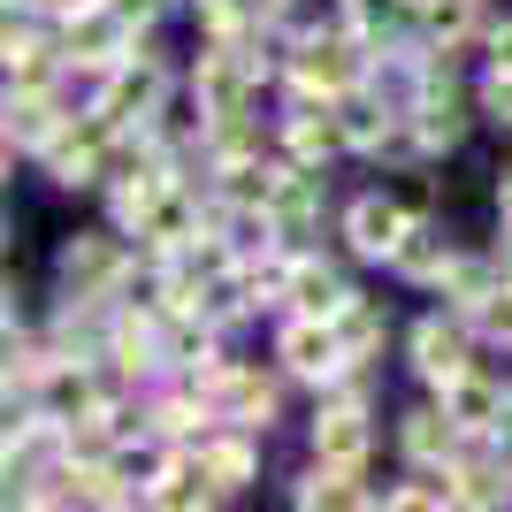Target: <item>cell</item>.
<instances>
[{"label":"cell","mask_w":512,"mask_h":512,"mask_svg":"<svg viewBox=\"0 0 512 512\" xmlns=\"http://www.w3.org/2000/svg\"><path fill=\"white\" fill-rule=\"evenodd\" d=\"M291 92L299 100H337V92L367 85V39L344 23V31H306L299 46H291Z\"/></svg>","instance_id":"cell-1"},{"label":"cell","mask_w":512,"mask_h":512,"mask_svg":"<svg viewBox=\"0 0 512 512\" xmlns=\"http://www.w3.org/2000/svg\"><path fill=\"white\" fill-rule=\"evenodd\" d=\"M253 85H260V69H253V54H245V39H207V54H199V69H192L199 115H237V107L253 100Z\"/></svg>","instance_id":"cell-2"},{"label":"cell","mask_w":512,"mask_h":512,"mask_svg":"<svg viewBox=\"0 0 512 512\" xmlns=\"http://www.w3.org/2000/svg\"><path fill=\"white\" fill-rule=\"evenodd\" d=\"M276 360L299 375V383H337L344 367H352V344H344V329L337 321H314V314H291V329L276 337Z\"/></svg>","instance_id":"cell-3"},{"label":"cell","mask_w":512,"mask_h":512,"mask_svg":"<svg viewBox=\"0 0 512 512\" xmlns=\"http://www.w3.org/2000/svg\"><path fill=\"white\" fill-rule=\"evenodd\" d=\"M161 69L153 62H115L100 77V92H92V107H100L115 130H153V115H161Z\"/></svg>","instance_id":"cell-4"},{"label":"cell","mask_w":512,"mask_h":512,"mask_svg":"<svg viewBox=\"0 0 512 512\" xmlns=\"http://www.w3.org/2000/svg\"><path fill=\"white\" fill-rule=\"evenodd\" d=\"M406 230H413V207H406V199H390V192H367V199L344 207V237H352V253H360V260H398Z\"/></svg>","instance_id":"cell-5"},{"label":"cell","mask_w":512,"mask_h":512,"mask_svg":"<svg viewBox=\"0 0 512 512\" xmlns=\"http://www.w3.org/2000/svg\"><path fill=\"white\" fill-rule=\"evenodd\" d=\"M406 115H413V138H421V153H451L459 138H467V92L451 85V69H428L421 100H413Z\"/></svg>","instance_id":"cell-6"},{"label":"cell","mask_w":512,"mask_h":512,"mask_svg":"<svg viewBox=\"0 0 512 512\" xmlns=\"http://www.w3.org/2000/svg\"><path fill=\"white\" fill-rule=\"evenodd\" d=\"M436 398H444L451 421L467 428V444H490L497 428H505V406H512V390H505V383H490L482 367H467V375H459V383H444Z\"/></svg>","instance_id":"cell-7"},{"label":"cell","mask_w":512,"mask_h":512,"mask_svg":"<svg viewBox=\"0 0 512 512\" xmlns=\"http://www.w3.org/2000/svg\"><path fill=\"white\" fill-rule=\"evenodd\" d=\"M367 444H375L367 398H321V413H314V459H337V467H367Z\"/></svg>","instance_id":"cell-8"},{"label":"cell","mask_w":512,"mask_h":512,"mask_svg":"<svg viewBox=\"0 0 512 512\" xmlns=\"http://www.w3.org/2000/svg\"><path fill=\"white\" fill-rule=\"evenodd\" d=\"M413 375H421L428 390H444V383H459V375H467V329H459V321H444V314H428L421 329H413Z\"/></svg>","instance_id":"cell-9"},{"label":"cell","mask_w":512,"mask_h":512,"mask_svg":"<svg viewBox=\"0 0 512 512\" xmlns=\"http://www.w3.org/2000/svg\"><path fill=\"white\" fill-rule=\"evenodd\" d=\"M207 406H214V421H230V428H268L276 421V383L253 375V367H222L214 390H207Z\"/></svg>","instance_id":"cell-10"},{"label":"cell","mask_w":512,"mask_h":512,"mask_svg":"<svg viewBox=\"0 0 512 512\" xmlns=\"http://www.w3.org/2000/svg\"><path fill=\"white\" fill-rule=\"evenodd\" d=\"M130 260L115 237H69L62 245V283L69 291H85V299H107V291H123Z\"/></svg>","instance_id":"cell-11"},{"label":"cell","mask_w":512,"mask_h":512,"mask_svg":"<svg viewBox=\"0 0 512 512\" xmlns=\"http://www.w3.org/2000/svg\"><path fill=\"white\" fill-rule=\"evenodd\" d=\"M344 146V123H337V100H299L283 115V161H299V169H321L329 153Z\"/></svg>","instance_id":"cell-12"},{"label":"cell","mask_w":512,"mask_h":512,"mask_svg":"<svg viewBox=\"0 0 512 512\" xmlns=\"http://www.w3.org/2000/svg\"><path fill=\"white\" fill-rule=\"evenodd\" d=\"M199 222H207V214H199V199L184 192V184H169V192L153 199V214L138 222V245H146L153 268H161V260H176V253H184V245L199 237Z\"/></svg>","instance_id":"cell-13"},{"label":"cell","mask_w":512,"mask_h":512,"mask_svg":"<svg viewBox=\"0 0 512 512\" xmlns=\"http://www.w3.org/2000/svg\"><path fill=\"white\" fill-rule=\"evenodd\" d=\"M352 299H360V291H352V283H344L337 268H329V260H291V283H283V306H291V314L337 321Z\"/></svg>","instance_id":"cell-14"},{"label":"cell","mask_w":512,"mask_h":512,"mask_svg":"<svg viewBox=\"0 0 512 512\" xmlns=\"http://www.w3.org/2000/svg\"><path fill=\"white\" fill-rule=\"evenodd\" d=\"M398 444H406V459L413 467H451L459 451H467V428L444 413V398L436 406H421V413H406V428H398Z\"/></svg>","instance_id":"cell-15"},{"label":"cell","mask_w":512,"mask_h":512,"mask_svg":"<svg viewBox=\"0 0 512 512\" xmlns=\"http://www.w3.org/2000/svg\"><path fill=\"white\" fill-rule=\"evenodd\" d=\"M192 451H199V467L214 474V490H222V497H237L245 482H253V467H260V459H253V428H230V421L207 428Z\"/></svg>","instance_id":"cell-16"},{"label":"cell","mask_w":512,"mask_h":512,"mask_svg":"<svg viewBox=\"0 0 512 512\" xmlns=\"http://www.w3.org/2000/svg\"><path fill=\"white\" fill-rule=\"evenodd\" d=\"M62 92H8V146L16 153H46L62 138Z\"/></svg>","instance_id":"cell-17"},{"label":"cell","mask_w":512,"mask_h":512,"mask_svg":"<svg viewBox=\"0 0 512 512\" xmlns=\"http://www.w3.org/2000/svg\"><path fill=\"white\" fill-rule=\"evenodd\" d=\"M268 214H276V237H299L306 222L321 214V169L283 161V184H276V199H268Z\"/></svg>","instance_id":"cell-18"},{"label":"cell","mask_w":512,"mask_h":512,"mask_svg":"<svg viewBox=\"0 0 512 512\" xmlns=\"http://www.w3.org/2000/svg\"><path fill=\"white\" fill-rule=\"evenodd\" d=\"M451 253H459V245H451L428 214H413V230H406V245H398V260H390V268H398V276H413V283H436V276L451 268Z\"/></svg>","instance_id":"cell-19"},{"label":"cell","mask_w":512,"mask_h":512,"mask_svg":"<svg viewBox=\"0 0 512 512\" xmlns=\"http://www.w3.org/2000/svg\"><path fill=\"white\" fill-rule=\"evenodd\" d=\"M337 8L367 46H383V39H398L406 23H421V0H337Z\"/></svg>","instance_id":"cell-20"},{"label":"cell","mask_w":512,"mask_h":512,"mask_svg":"<svg viewBox=\"0 0 512 512\" xmlns=\"http://www.w3.org/2000/svg\"><path fill=\"white\" fill-rule=\"evenodd\" d=\"M482 23V0H421V31H428V54H451V46L474 39Z\"/></svg>","instance_id":"cell-21"},{"label":"cell","mask_w":512,"mask_h":512,"mask_svg":"<svg viewBox=\"0 0 512 512\" xmlns=\"http://www.w3.org/2000/svg\"><path fill=\"white\" fill-rule=\"evenodd\" d=\"M497 283H505V276H497V260H474V253H451V268H444V276H436V291H444V299H451V306H459V314H474V306L490 299Z\"/></svg>","instance_id":"cell-22"},{"label":"cell","mask_w":512,"mask_h":512,"mask_svg":"<svg viewBox=\"0 0 512 512\" xmlns=\"http://www.w3.org/2000/svg\"><path fill=\"white\" fill-rule=\"evenodd\" d=\"M337 329H344V344H352V360H375V352H383V337H390V314L375 299H352L337 314Z\"/></svg>","instance_id":"cell-23"},{"label":"cell","mask_w":512,"mask_h":512,"mask_svg":"<svg viewBox=\"0 0 512 512\" xmlns=\"http://www.w3.org/2000/svg\"><path fill=\"white\" fill-rule=\"evenodd\" d=\"M467 321L482 329V337H512V283H497V291H490L482 306H474Z\"/></svg>","instance_id":"cell-24"},{"label":"cell","mask_w":512,"mask_h":512,"mask_svg":"<svg viewBox=\"0 0 512 512\" xmlns=\"http://www.w3.org/2000/svg\"><path fill=\"white\" fill-rule=\"evenodd\" d=\"M482 115L512 130V77H505V69H490V85H482Z\"/></svg>","instance_id":"cell-25"},{"label":"cell","mask_w":512,"mask_h":512,"mask_svg":"<svg viewBox=\"0 0 512 512\" xmlns=\"http://www.w3.org/2000/svg\"><path fill=\"white\" fill-rule=\"evenodd\" d=\"M490 69H505V77H512V23H497V31H490Z\"/></svg>","instance_id":"cell-26"},{"label":"cell","mask_w":512,"mask_h":512,"mask_svg":"<svg viewBox=\"0 0 512 512\" xmlns=\"http://www.w3.org/2000/svg\"><path fill=\"white\" fill-rule=\"evenodd\" d=\"M497 214H505V230H512V169L497 176Z\"/></svg>","instance_id":"cell-27"}]
</instances>
